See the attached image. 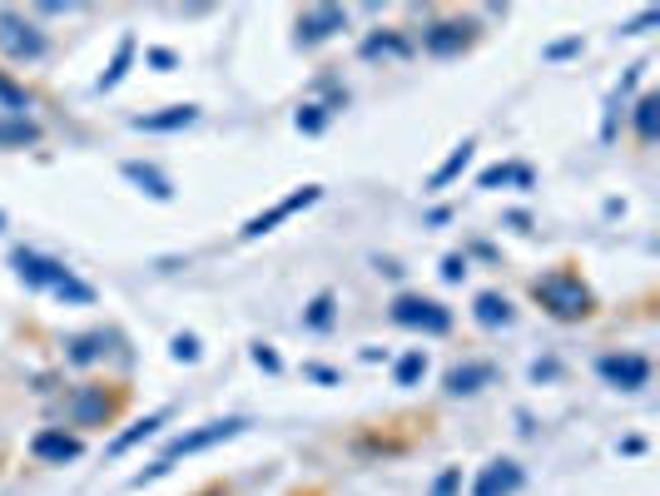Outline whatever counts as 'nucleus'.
Here are the masks:
<instances>
[{
    "instance_id": "obj_1",
    "label": "nucleus",
    "mask_w": 660,
    "mask_h": 496,
    "mask_svg": "<svg viewBox=\"0 0 660 496\" xmlns=\"http://www.w3.org/2000/svg\"><path fill=\"white\" fill-rule=\"evenodd\" d=\"M531 298L551 313V318H561V323H581L591 308H596V298H591V288L571 273V268H556V273H546V278H536L531 283Z\"/></svg>"
},
{
    "instance_id": "obj_28",
    "label": "nucleus",
    "mask_w": 660,
    "mask_h": 496,
    "mask_svg": "<svg viewBox=\"0 0 660 496\" xmlns=\"http://www.w3.org/2000/svg\"><path fill=\"white\" fill-rule=\"evenodd\" d=\"M55 293H60V298H70V303H90V298H95V288H85V283H75V278H65Z\"/></svg>"
},
{
    "instance_id": "obj_8",
    "label": "nucleus",
    "mask_w": 660,
    "mask_h": 496,
    "mask_svg": "<svg viewBox=\"0 0 660 496\" xmlns=\"http://www.w3.org/2000/svg\"><path fill=\"white\" fill-rule=\"evenodd\" d=\"M115 417V392L105 387H80L75 402H70V422L75 427H105Z\"/></svg>"
},
{
    "instance_id": "obj_18",
    "label": "nucleus",
    "mask_w": 660,
    "mask_h": 496,
    "mask_svg": "<svg viewBox=\"0 0 660 496\" xmlns=\"http://www.w3.org/2000/svg\"><path fill=\"white\" fill-rule=\"evenodd\" d=\"M472 149H477V144H472V139H462V144H457V149L447 154V164H442V169H437V174L427 179V189H447V184H452V179H457V174H462V169L472 164Z\"/></svg>"
},
{
    "instance_id": "obj_10",
    "label": "nucleus",
    "mask_w": 660,
    "mask_h": 496,
    "mask_svg": "<svg viewBox=\"0 0 660 496\" xmlns=\"http://www.w3.org/2000/svg\"><path fill=\"white\" fill-rule=\"evenodd\" d=\"M348 25V15L338 10V5H318V10H303L298 15V40L303 45H323L328 35H338Z\"/></svg>"
},
{
    "instance_id": "obj_25",
    "label": "nucleus",
    "mask_w": 660,
    "mask_h": 496,
    "mask_svg": "<svg viewBox=\"0 0 660 496\" xmlns=\"http://www.w3.org/2000/svg\"><path fill=\"white\" fill-rule=\"evenodd\" d=\"M363 55H368V60H378V55H407V40H397V35H373V40L363 45Z\"/></svg>"
},
{
    "instance_id": "obj_16",
    "label": "nucleus",
    "mask_w": 660,
    "mask_h": 496,
    "mask_svg": "<svg viewBox=\"0 0 660 496\" xmlns=\"http://www.w3.org/2000/svg\"><path fill=\"white\" fill-rule=\"evenodd\" d=\"M164 422H169V412H154V417H144V422H134L130 432H120V437L110 442V457H125L130 447H139V442H149V437H154V432H159Z\"/></svg>"
},
{
    "instance_id": "obj_20",
    "label": "nucleus",
    "mask_w": 660,
    "mask_h": 496,
    "mask_svg": "<svg viewBox=\"0 0 660 496\" xmlns=\"http://www.w3.org/2000/svg\"><path fill=\"white\" fill-rule=\"evenodd\" d=\"M35 139H40V129L30 120H0V149H25Z\"/></svg>"
},
{
    "instance_id": "obj_15",
    "label": "nucleus",
    "mask_w": 660,
    "mask_h": 496,
    "mask_svg": "<svg viewBox=\"0 0 660 496\" xmlns=\"http://www.w3.org/2000/svg\"><path fill=\"white\" fill-rule=\"evenodd\" d=\"M125 179H130V184H139V189H144L149 199H159V204H169V199H174V184H169V179H164L154 164H139V159H130V164H125Z\"/></svg>"
},
{
    "instance_id": "obj_6",
    "label": "nucleus",
    "mask_w": 660,
    "mask_h": 496,
    "mask_svg": "<svg viewBox=\"0 0 660 496\" xmlns=\"http://www.w3.org/2000/svg\"><path fill=\"white\" fill-rule=\"evenodd\" d=\"M596 368H601V377H606L611 387H621V392H641V387L651 382V363H646L641 353H606Z\"/></svg>"
},
{
    "instance_id": "obj_32",
    "label": "nucleus",
    "mask_w": 660,
    "mask_h": 496,
    "mask_svg": "<svg viewBox=\"0 0 660 496\" xmlns=\"http://www.w3.org/2000/svg\"><path fill=\"white\" fill-rule=\"evenodd\" d=\"M174 358H179V363H194V358H199V343H194V338H174Z\"/></svg>"
},
{
    "instance_id": "obj_21",
    "label": "nucleus",
    "mask_w": 660,
    "mask_h": 496,
    "mask_svg": "<svg viewBox=\"0 0 660 496\" xmlns=\"http://www.w3.org/2000/svg\"><path fill=\"white\" fill-rule=\"evenodd\" d=\"M130 60H134V35H125V40H120V50H115V60H110V70L100 75V90H115V85L125 80Z\"/></svg>"
},
{
    "instance_id": "obj_35",
    "label": "nucleus",
    "mask_w": 660,
    "mask_h": 496,
    "mask_svg": "<svg viewBox=\"0 0 660 496\" xmlns=\"http://www.w3.org/2000/svg\"><path fill=\"white\" fill-rule=\"evenodd\" d=\"M199 496H229V492H224V487H214V492H199Z\"/></svg>"
},
{
    "instance_id": "obj_3",
    "label": "nucleus",
    "mask_w": 660,
    "mask_h": 496,
    "mask_svg": "<svg viewBox=\"0 0 660 496\" xmlns=\"http://www.w3.org/2000/svg\"><path fill=\"white\" fill-rule=\"evenodd\" d=\"M393 323H402V328H422V333H447V328H452V313H447L437 298L402 293L393 303Z\"/></svg>"
},
{
    "instance_id": "obj_7",
    "label": "nucleus",
    "mask_w": 660,
    "mask_h": 496,
    "mask_svg": "<svg viewBox=\"0 0 660 496\" xmlns=\"http://www.w3.org/2000/svg\"><path fill=\"white\" fill-rule=\"evenodd\" d=\"M318 194H323L318 184H303L298 194H288V199H283V204H273L268 214H259V219H249V224H244V239H264L268 229H278V224H283V219H293L298 209H308V204H318Z\"/></svg>"
},
{
    "instance_id": "obj_31",
    "label": "nucleus",
    "mask_w": 660,
    "mask_h": 496,
    "mask_svg": "<svg viewBox=\"0 0 660 496\" xmlns=\"http://www.w3.org/2000/svg\"><path fill=\"white\" fill-rule=\"evenodd\" d=\"M462 273H467V258H457V253H452V258L442 263V278H447V283H462Z\"/></svg>"
},
{
    "instance_id": "obj_34",
    "label": "nucleus",
    "mask_w": 660,
    "mask_h": 496,
    "mask_svg": "<svg viewBox=\"0 0 660 496\" xmlns=\"http://www.w3.org/2000/svg\"><path fill=\"white\" fill-rule=\"evenodd\" d=\"M149 65H154V70H174L179 60H174L169 50H149Z\"/></svg>"
},
{
    "instance_id": "obj_2",
    "label": "nucleus",
    "mask_w": 660,
    "mask_h": 496,
    "mask_svg": "<svg viewBox=\"0 0 660 496\" xmlns=\"http://www.w3.org/2000/svg\"><path fill=\"white\" fill-rule=\"evenodd\" d=\"M249 422L244 417H224V422H204V427H194V432H184V437H174L169 447H164V457L159 462H179V457H194V452H209V447H219V442H229V437H239Z\"/></svg>"
},
{
    "instance_id": "obj_11",
    "label": "nucleus",
    "mask_w": 660,
    "mask_h": 496,
    "mask_svg": "<svg viewBox=\"0 0 660 496\" xmlns=\"http://www.w3.org/2000/svg\"><path fill=\"white\" fill-rule=\"evenodd\" d=\"M30 452H35L40 462H55V467H65V462H75L85 447H80V437H70L65 427H45V432H35Z\"/></svg>"
},
{
    "instance_id": "obj_27",
    "label": "nucleus",
    "mask_w": 660,
    "mask_h": 496,
    "mask_svg": "<svg viewBox=\"0 0 660 496\" xmlns=\"http://www.w3.org/2000/svg\"><path fill=\"white\" fill-rule=\"evenodd\" d=\"M333 323V293H318L308 308V328H328Z\"/></svg>"
},
{
    "instance_id": "obj_12",
    "label": "nucleus",
    "mask_w": 660,
    "mask_h": 496,
    "mask_svg": "<svg viewBox=\"0 0 660 496\" xmlns=\"http://www.w3.org/2000/svg\"><path fill=\"white\" fill-rule=\"evenodd\" d=\"M422 40H427L432 55H457V50L472 45V25H467V20H442V25H432Z\"/></svg>"
},
{
    "instance_id": "obj_9",
    "label": "nucleus",
    "mask_w": 660,
    "mask_h": 496,
    "mask_svg": "<svg viewBox=\"0 0 660 496\" xmlns=\"http://www.w3.org/2000/svg\"><path fill=\"white\" fill-rule=\"evenodd\" d=\"M517 492H522V467H517L512 457L487 462V467L477 472V487H472V496H517Z\"/></svg>"
},
{
    "instance_id": "obj_14",
    "label": "nucleus",
    "mask_w": 660,
    "mask_h": 496,
    "mask_svg": "<svg viewBox=\"0 0 660 496\" xmlns=\"http://www.w3.org/2000/svg\"><path fill=\"white\" fill-rule=\"evenodd\" d=\"M492 377H497L492 363H462V368L447 372V392H452V397H472V392H477V387H487Z\"/></svg>"
},
{
    "instance_id": "obj_5",
    "label": "nucleus",
    "mask_w": 660,
    "mask_h": 496,
    "mask_svg": "<svg viewBox=\"0 0 660 496\" xmlns=\"http://www.w3.org/2000/svg\"><path fill=\"white\" fill-rule=\"evenodd\" d=\"M10 268H15L30 288H60V283L70 278L65 263H55V258H45V253H35V248H15V253H10Z\"/></svg>"
},
{
    "instance_id": "obj_19",
    "label": "nucleus",
    "mask_w": 660,
    "mask_h": 496,
    "mask_svg": "<svg viewBox=\"0 0 660 496\" xmlns=\"http://www.w3.org/2000/svg\"><path fill=\"white\" fill-rule=\"evenodd\" d=\"M0 105H5V110H10L15 120H25V110H30L35 100H30V90H25V85H15V80H10V75L0 70Z\"/></svg>"
},
{
    "instance_id": "obj_4",
    "label": "nucleus",
    "mask_w": 660,
    "mask_h": 496,
    "mask_svg": "<svg viewBox=\"0 0 660 496\" xmlns=\"http://www.w3.org/2000/svg\"><path fill=\"white\" fill-rule=\"evenodd\" d=\"M0 50H5L10 60H40V55H45V35H40L25 15L0 10Z\"/></svg>"
},
{
    "instance_id": "obj_13",
    "label": "nucleus",
    "mask_w": 660,
    "mask_h": 496,
    "mask_svg": "<svg viewBox=\"0 0 660 496\" xmlns=\"http://www.w3.org/2000/svg\"><path fill=\"white\" fill-rule=\"evenodd\" d=\"M199 120V105H169L159 115H134V129H149V134H169V129H189Z\"/></svg>"
},
{
    "instance_id": "obj_33",
    "label": "nucleus",
    "mask_w": 660,
    "mask_h": 496,
    "mask_svg": "<svg viewBox=\"0 0 660 496\" xmlns=\"http://www.w3.org/2000/svg\"><path fill=\"white\" fill-rule=\"evenodd\" d=\"M254 363H259V368H268V372H278V368H283V363H278V353H273V348H264V343L254 348Z\"/></svg>"
},
{
    "instance_id": "obj_29",
    "label": "nucleus",
    "mask_w": 660,
    "mask_h": 496,
    "mask_svg": "<svg viewBox=\"0 0 660 496\" xmlns=\"http://www.w3.org/2000/svg\"><path fill=\"white\" fill-rule=\"evenodd\" d=\"M457 487H462V472H457V467H447V472L437 477V487H432V496H452V492H457Z\"/></svg>"
},
{
    "instance_id": "obj_17",
    "label": "nucleus",
    "mask_w": 660,
    "mask_h": 496,
    "mask_svg": "<svg viewBox=\"0 0 660 496\" xmlns=\"http://www.w3.org/2000/svg\"><path fill=\"white\" fill-rule=\"evenodd\" d=\"M472 313H477L482 328H507V323H512V303H507L502 293H477Z\"/></svg>"
},
{
    "instance_id": "obj_26",
    "label": "nucleus",
    "mask_w": 660,
    "mask_h": 496,
    "mask_svg": "<svg viewBox=\"0 0 660 496\" xmlns=\"http://www.w3.org/2000/svg\"><path fill=\"white\" fill-rule=\"evenodd\" d=\"M100 348H105V338H100V333L75 338V343H70V363H95V358H100Z\"/></svg>"
},
{
    "instance_id": "obj_24",
    "label": "nucleus",
    "mask_w": 660,
    "mask_h": 496,
    "mask_svg": "<svg viewBox=\"0 0 660 496\" xmlns=\"http://www.w3.org/2000/svg\"><path fill=\"white\" fill-rule=\"evenodd\" d=\"M656 110H660V95H641V105H636V129H641L646 144L656 139Z\"/></svg>"
},
{
    "instance_id": "obj_22",
    "label": "nucleus",
    "mask_w": 660,
    "mask_h": 496,
    "mask_svg": "<svg viewBox=\"0 0 660 496\" xmlns=\"http://www.w3.org/2000/svg\"><path fill=\"white\" fill-rule=\"evenodd\" d=\"M477 184H482V189H497V184H522V189H527L531 169H522V164H497V169H487Z\"/></svg>"
},
{
    "instance_id": "obj_23",
    "label": "nucleus",
    "mask_w": 660,
    "mask_h": 496,
    "mask_svg": "<svg viewBox=\"0 0 660 496\" xmlns=\"http://www.w3.org/2000/svg\"><path fill=\"white\" fill-rule=\"evenodd\" d=\"M422 372H427V353H422V348H412L407 358H397L393 377H397V387H412V382H417Z\"/></svg>"
},
{
    "instance_id": "obj_36",
    "label": "nucleus",
    "mask_w": 660,
    "mask_h": 496,
    "mask_svg": "<svg viewBox=\"0 0 660 496\" xmlns=\"http://www.w3.org/2000/svg\"><path fill=\"white\" fill-rule=\"evenodd\" d=\"M0 224H5V219H0Z\"/></svg>"
},
{
    "instance_id": "obj_30",
    "label": "nucleus",
    "mask_w": 660,
    "mask_h": 496,
    "mask_svg": "<svg viewBox=\"0 0 660 496\" xmlns=\"http://www.w3.org/2000/svg\"><path fill=\"white\" fill-rule=\"evenodd\" d=\"M298 129H308V134H318V129H323V110H318V105H308V110H298Z\"/></svg>"
}]
</instances>
